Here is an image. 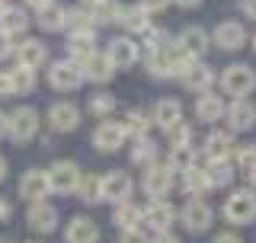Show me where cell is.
Instances as JSON below:
<instances>
[{"label":"cell","mask_w":256,"mask_h":243,"mask_svg":"<svg viewBox=\"0 0 256 243\" xmlns=\"http://www.w3.org/2000/svg\"><path fill=\"white\" fill-rule=\"evenodd\" d=\"M224 218L230 224H250L256 218V192L253 189H237L224 202Z\"/></svg>","instance_id":"1"},{"label":"cell","mask_w":256,"mask_h":243,"mask_svg":"<svg viewBox=\"0 0 256 243\" xmlns=\"http://www.w3.org/2000/svg\"><path fill=\"white\" fill-rule=\"evenodd\" d=\"M253 86H256V74L246 68V64H230V68L221 74V90L237 96V100H244Z\"/></svg>","instance_id":"2"},{"label":"cell","mask_w":256,"mask_h":243,"mask_svg":"<svg viewBox=\"0 0 256 243\" xmlns=\"http://www.w3.org/2000/svg\"><path fill=\"white\" fill-rule=\"evenodd\" d=\"M48 189L52 192H74L80 182V170L70 164V160H58V164L48 166Z\"/></svg>","instance_id":"3"},{"label":"cell","mask_w":256,"mask_h":243,"mask_svg":"<svg viewBox=\"0 0 256 243\" xmlns=\"http://www.w3.org/2000/svg\"><path fill=\"white\" fill-rule=\"evenodd\" d=\"M180 221H182L186 230L202 234V230L212 228V208H208V202H202V198H189L186 208L180 212Z\"/></svg>","instance_id":"4"},{"label":"cell","mask_w":256,"mask_h":243,"mask_svg":"<svg viewBox=\"0 0 256 243\" xmlns=\"http://www.w3.org/2000/svg\"><path fill=\"white\" fill-rule=\"evenodd\" d=\"M176 48H180L186 58L198 61V58L208 52V32L198 29V26H186V29L180 32V38H176Z\"/></svg>","instance_id":"5"},{"label":"cell","mask_w":256,"mask_h":243,"mask_svg":"<svg viewBox=\"0 0 256 243\" xmlns=\"http://www.w3.org/2000/svg\"><path fill=\"white\" fill-rule=\"evenodd\" d=\"M173 189V170L170 166H144V192L148 196H154V198H164L166 192Z\"/></svg>","instance_id":"6"},{"label":"cell","mask_w":256,"mask_h":243,"mask_svg":"<svg viewBox=\"0 0 256 243\" xmlns=\"http://www.w3.org/2000/svg\"><path fill=\"white\" fill-rule=\"evenodd\" d=\"M80 68L74 61H54L52 68H48V84L54 86V90H74L80 86Z\"/></svg>","instance_id":"7"},{"label":"cell","mask_w":256,"mask_h":243,"mask_svg":"<svg viewBox=\"0 0 256 243\" xmlns=\"http://www.w3.org/2000/svg\"><path fill=\"white\" fill-rule=\"evenodd\" d=\"M128 196H132V180L125 173H109L100 180V198L122 205V202H128Z\"/></svg>","instance_id":"8"},{"label":"cell","mask_w":256,"mask_h":243,"mask_svg":"<svg viewBox=\"0 0 256 243\" xmlns=\"http://www.w3.org/2000/svg\"><path fill=\"white\" fill-rule=\"evenodd\" d=\"M36 132H38V112L36 109L22 106V109L10 112V134L16 138V141H29Z\"/></svg>","instance_id":"9"},{"label":"cell","mask_w":256,"mask_h":243,"mask_svg":"<svg viewBox=\"0 0 256 243\" xmlns=\"http://www.w3.org/2000/svg\"><path fill=\"white\" fill-rule=\"evenodd\" d=\"M150 122L170 134L176 125H182V106L176 100H160L157 106H154V112H150Z\"/></svg>","instance_id":"10"},{"label":"cell","mask_w":256,"mask_h":243,"mask_svg":"<svg viewBox=\"0 0 256 243\" xmlns=\"http://www.w3.org/2000/svg\"><path fill=\"white\" fill-rule=\"evenodd\" d=\"M16 61H20V68H29V70H36L38 64H45L48 58V48L45 42H38V38H22L20 45H16Z\"/></svg>","instance_id":"11"},{"label":"cell","mask_w":256,"mask_h":243,"mask_svg":"<svg viewBox=\"0 0 256 243\" xmlns=\"http://www.w3.org/2000/svg\"><path fill=\"white\" fill-rule=\"evenodd\" d=\"M26 221H29V228L36 234H52L54 228H58V212H54L52 205H45V202H32Z\"/></svg>","instance_id":"12"},{"label":"cell","mask_w":256,"mask_h":243,"mask_svg":"<svg viewBox=\"0 0 256 243\" xmlns=\"http://www.w3.org/2000/svg\"><path fill=\"white\" fill-rule=\"evenodd\" d=\"M64 240H68V243H96V240H100V228H96V221H90V218L77 214V218L68 221Z\"/></svg>","instance_id":"13"},{"label":"cell","mask_w":256,"mask_h":243,"mask_svg":"<svg viewBox=\"0 0 256 243\" xmlns=\"http://www.w3.org/2000/svg\"><path fill=\"white\" fill-rule=\"evenodd\" d=\"M48 122H52L54 132H74L77 122H80V109L74 102H54L48 109Z\"/></svg>","instance_id":"14"},{"label":"cell","mask_w":256,"mask_h":243,"mask_svg":"<svg viewBox=\"0 0 256 243\" xmlns=\"http://www.w3.org/2000/svg\"><path fill=\"white\" fill-rule=\"evenodd\" d=\"M173 205H166L164 198H154L148 205V212H144V221H148V228L150 230H157V234H164V230H170V224H173Z\"/></svg>","instance_id":"15"},{"label":"cell","mask_w":256,"mask_h":243,"mask_svg":"<svg viewBox=\"0 0 256 243\" xmlns=\"http://www.w3.org/2000/svg\"><path fill=\"white\" fill-rule=\"evenodd\" d=\"M106 58L112 68H132L138 61V48H134L132 38H112L109 48H106Z\"/></svg>","instance_id":"16"},{"label":"cell","mask_w":256,"mask_h":243,"mask_svg":"<svg viewBox=\"0 0 256 243\" xmlns=\"http://www.w3.org/2000/svg\"><path fill=\"white\" fill-rule=\"evenodd\" d=\"M228 122L234 132H250V128L256 125V106L250 100H237L228 106Z\"/></svg>","instance_id":"17"},{"label":"cell","mask_w":256,"mask_h":243,"mask_svg":"<svg viewBox=\"0 0 256 243\" xmlns=\"http://www.w3.org/2000/svg\"><path fill=\"white\" fill-rule=\"evenodd\" d=\"M77 68H80V77L93 80V84H106V80H112V74H116V68L109 64V58L100 54V52H96L93 58H86L84 64H77Z\"/></svg>","instance_id":"18"},{"label":"cell","mask_w":256,"mask_h":243,"mask_svg":"<svg viewBox=\"0 0 256 243\" xmlns=\"http://www.w3.org/2000/svg\"><path fill=\"white\" fill-rule=\"evenodd\" d=\"M45 192H52V189H48V176L42 173V170H29V173H22V180H20V196L22 198L42 202Z\"/></svg>","instance_id":"19"},{"label":"cell","mask_w":256,"mask_h":243,"mask_svg":"<svg viewBox=\"0 0 256 243\" xmlns=\"http://www.w3.org/2000/svg\"><path fill=\"white\" fill-rule=\"evenodd\" d=\"M122 141H125V132H122V125H116V122H102L100 128L93 132V144L100 150H118L122 148Z\"/></svg>","instance_id":"20"},{"label":"cell","mask_w":256,"mask_h":243,"mask_svg":"<svg viewBox=\"0 0 256 243\" xmlns=\"http://www.w3.org/2000/svg\"><path fill=\"white\" fill-rule=\"evenodd\" d=\"M214 42H218V48H224V52H237V48L246 42V32H244L240 22H218Z\"/></svg>","instance_id":"21"},{"label":"cell","mask_w":256,"mask_h":243,"mask_svg":"<svg viewBox=\"0 0 256 243\" xmlns=\"http://www.w3.org/2000/svg\"><path fill=\"white\" fill-rule=\"evenodd\" d=\"M182 84L189 86V90H196V93H205L208 86H212V80H214V74H212V68H205V64H198V61H189V68L182 70Z\"/></svg>","instance_id":"22"},{"label":"cell","mask_w":256,"mask_h":243,"mask_svg":"<svg viewBox=\"0 0 256 243\" xmlns=\"http://www.w3.org/2000/svg\"><path fill=\"white\" fill-rule=\"evenodd\" d=\"M234 150V138L228 132H212L205 138V157L208 160H228Z\"/></svg>","instance_id":"23"},{"label":"cell","mask_w":256,"mask_h":243,"mask_svg":"<svg viewBox=\"0 0 256 243\" xmlns=\"http://www.w3.org/2000/svg\"><path fill=\"white\" fill-rule=\"evenodd\" d=\"M29 26V16L20 10V6H4V13H0V32H6L10 38L22 36Z\"/></svg>","instance_id":"24"},{"label":"cell","mask_w":256,"mask_h":243,"mask_svg":"<svg viewBox=\"0 0 256 243\" xmlns=\"http://www.w3.org/2000/svg\"><path fill=\"white\" fill-rule=\"evenodd\" d=\"M112 221L118 224V230H138L141 224H144V212H141L138 205H132V202H122V205H116Z\"/></svg>","instance_id":"25"},{"label":"cell","mask_w":256,"mask_h":243,"mask_svg":"<svg viewBox=\"0 0 256 243\" xmlns=\"http://www.w3.org/2000/svg\"><path fill=\"white\" fill-rule=\"evenodd\" d=\"M68 54L74 64H84L86 58L96 54V42H93V32H84V36H70L68 42Z\"/></svg>","instance_id":"26"},{"label":"cell","mask_w":256,"mask_h":243,"mask_svg":"<svg viewBox=\"0 0 256 243\" xmlns=\"http://www.w3.org/2000/svg\"><path fill=\"white\" fill-rule=\"evenodd\" d=\"M196 116H198V122H218L224 116V100L214 96V93L198 96L196 100Z\"/></svg>","instance_id":"27"},{"label":"cell","mask_w":256,"mask_h":243,"mask_svg":"<svg viewBox=\"0 0 256 243\" xmlns=\"http://www.w3.org/2000/svg\"><path fill=\"white\" fill-rule=\"evenodd\" d=\"M118 22H122L128 32H148V29H150V16H148V10H144V6H122Z\"/></svg>","instance_id":"28"},{"label":"cell","mask_w":256,"mask_h":243,"mask_svg":"<svg viewBox=\"0 0 256 243\" xmlns=\"http://www.w3.org/2000/svg\"><path fill=\"white\" fill-rule=\"evenodd\" d=\"M205 180H208V189H224V186H230V180H234V170H230L228 160H212L208 164V170H202Z\"/></svg>","instance_id":"29"},{"label":"cell","mask_w":256,"mask_h":243,"mask_svg":"<svg viewBox=\"0 0 256 243\" xmlns=\"http://www.w3.org/2000/svg\"><path fill=\"white\" fill-rule=\"evenodd\" d=\"M64 20H68V10L58 4H48L45 10H38V26H42L45 32H58L64 29Z\"/></svg>","instance_id":"30"},{"label":"cell","mask_w":256,"mask_h":243,"mask_svg":"<svg viewBox=\"0 0 256 243\" xmlns=\"http://www.w3.org/2000/svg\"><path fill=\"white\" fill-rule=\"evenodd\" d=\"M148 128H150V118L144 116L141 109H132V112L122 118V132L132 134L134 141H138V138H148Z\"/></svg>","instance_id":"31"},{"label":"cell","mask_w":256,"mask_h":243,"mask_svg":"<svg viewBox=\"0 0 256 243\" xmlns=\"http://www.w3.org/2000/svg\"><path fill=\"white\" fill-rule=\"evenodd\" d=\"M93 22L96 26H109V22H118V16H122V6L116 4V0H100V4H93Z\"/></svg>","instance_id":"32"},{"label":"cell","mask_w":256,"mask_h":243,"mask_svg":"<svg viewBox=\"0 0 256 243\" xmlns=\"http://www.w3.org/2000/svg\"><path fill=\"white\" fill-rule=\"evenodd\" d=\"M64 26L70 29V36H84V32H93L96 29V22H93V16L90 10H68V20H64Z\"/></svg>","instance_id":"33"},{"label":"cell","mask_w":256,"mask_h":243,"mask_svg":"<svg viewBox=\"0 0 256 243\" xmlns=\"http://www.w3.org/2000/svg\"><path fill=\"white\" fill-rule=\"evenodd\" d=\"M132 160L141 166H154L157 164V144L150 138H138L134 141V150H132Z\"/></svg>","instance_id":"34"},{"label":"cell","mask_w":256,"mask_h":243,"mask_svg":"<svg viewBox=\"0 0 256 243\" xmlns=\"http://www.w3.org/2000/svg\"><path fill=\"white\" fill-rule=\"evenodd\" d=\"M10 80H13V93H32V86H36V70L16 64V70H10Z\"/></svg>","instance_id":"35"},{"label":"cell","mask_w":256,"mask_h":243,"mask_svg":"<svg viewBox=\"0 0 256 243\" xmlns=\"http://www.w3.org/2000/svg\"><path fill=\"white\" fill-rule=\"evenodd\" d=\"M170 170H192L196 166V150L192 148H170V164H166Z\"/></svg>","instance_id":"36"},{"label":"cell","mask_w":256,"mask_h":243,"mask_svg":"<svg viewBox=\"0 0 256 243\" xmlns=\"http://www.w3.org/2000/svg\"><path fill=\"white\" fill-rule=\"evenodd\" d=\"M74 192L86 202V205H93V202H100V180H96V176H80Z\"/></svg>","instance_id":"37"},{"label":"cell","mask_w":256,"mask_h":243,"mask_svg":"<svg viewBox=\"0 0 256 243\" xmlns=\"http://www.w3.org/2000/svg\"><path fill=\"white\" fill-rule=\"evenodd\" d=\"M182 176H186V180H182V186H186V192H189V196H202V192L208 189V180H205V173H202L198 166L186 170Z\"/></svg>","instance_id":"38"},{"label":"cell","mask_w":256,"mask_h":243,"mask_svg":"<svg viewBox=\"0 0 256 243\" xmlns=\"http://www.w3.org/2000/svg\"><path fill=\"white\" fill-rule=\"evenodd\" d=\"M116 106H118V102H116V96H112V93H96L93 100H90V112H93L96 118H102V116H109V112H116Z\"/></svg>","instance_id":"39"},{"label":"cell","mask_w":256,"mask_h":243,"mask_svg":"<svg viewBox=\"0 0 256 243\" xmlns=\"http://www.w3.org/2000/svg\"><path fill=\"white\" fill-rule=\"evenodd\" d=\"M237 166L244 170L246 176L256 173V144H244V148L237 150Z\"/></svg>","instance_id":"40"},{"label":"cell","mask_w":256,"mask_h":243,"mask_svg":"<svg viewBox=\"0 0 256 243\" xmlns=\"http://www.w3.org/2000/svg\"><path fill=\"white\" fill-rule=\"evenodd\" d=\"M192 141V128L189 125H176L170 132V148H189Z\"/></svg>","instance_id":"41"},{"label":"cell","mask_w":256,"mask_h":243,"mask_svg":"<svg viewBox=\"0 0 256 243\" xmlns=\"http://www.w3.org/2000/svg\"><path fill=\"white\" fill-rule=\"evenodd\" d=\"M144 36H148V52H157V48L166 45V32H160V29H148Z\"/></svg>","instance_id":"42"},{"label":"cell","mask_w":256,"mask_h":243,"mask_svg":"<svg viewBox=\"0 0 256 243\" xmlns=\"http://www.w3.org/2000/svg\"><path fill=\"white\" fill-rule=\"evenodd\" d=\"M118 243H148V237H144V230H118Z\"/></svg>","instance_id":"43"},{"label":"cell","mask_w":256,"mask_h":243,"mask_svg":"<svg viewBox=\"0 0 256 243\" xmlns=\"http://www.w3.org/2000/svg\"><path fill=\"white\" fill-rule=\"evenodd\" d=\"M13 52H16L13 38L6 36V32H0V58H6V54H13Z\"/></svg>","instance_id":"44"},{"label":"cell","mask_w":256,"mask_h":243,"mask_svg":"<svg viewBox=\"0 0 256 243\" xmlns=\"http://www.w3.org/2000/svg\"><path fill=\"white\" fill-rule=\"evenodd\" d=\"M138 6H144V10H166V6H170V0H141Z\"/></svg>","instance_id":"45"},{"label":"cell","mask_w":256,"mask_h":243,"mask_svg":"<svg viewBox=\"0 0 256 243\" xmlns=\"http://www.w3.org/2000/svg\"><path fill=\"white\" fill-rule=\"evenodd\" d=\"M0 96H13V80H10V74H0Z\"/></svg>","instance_id":"46"},{"label":"cell","mask_w":256,"mask_h":243,"mask_svg":"<svg viewBox=\"0 0 256 243\" xmlns=\"http://www.w3.org/2000/svg\"><path fill=\"white\" fill-rule=\"evenodd\" d=\"M154 243H180V237L170 234V230H164V234H157V237H154Z\"/></svg>","instance_id":"47"},{"label":"cell","mask_w":256,"mask_h":243,"mask_svg":"<svg viewBox=\"0 0 256 243\" xmlns=\"http://www.w3.org/2000/svg\"><path fill=\"white\" fill-rule=\"evenodd\" d=\"M212 243H244V240H240L237 234H218V237H214Z\"/></svg>","instance_id":"48"},{"label":"cell","mask_w":256,"mask_h":243,"mask_svg":"<svg viewBox=\"0 0 256 243\" xmlns=\"http://www.w3.org/2000/svg\"><path fill=\"white\" fill-rule=\"evenodd\" d=\"M10 212H13V205L6 198H0V221H6V218H10Z\"/></svg>","instance_id":"49"},{"label":"cell","mask_w":256,"mask_h":243,"mask_svg":"<svg viewBox=\"0 0 256 243\" xmlns=\"http://www.w3.org/2000/svg\"><path fill=\"white\" fill-rule=\"evenodd\" d=\"M6 132H10V116L0 109V134H6Z\"/></svg>","instance_id":"50"},{"label":"cell","mask_w":256,"mask_h":243,"mask_svg":"<svg viewBox=\"0 0 256 243\" xmlns=\"http://www.w3.org/2000/svg\"><path fill=\"white\" fill-rule=\"evenodd\" d=\"M244 13L250 16V20H256V0H244Z\"/></svg>","instance_id":"51"},{"label":"cell","mask_w":256,"mask_h":243,"mask_svg":"<svg viewBox=\"0 0 256 243\" xmlns=\"http://www.w3.org/2000/svg\"><path fill=\"white\" fill-rule=\"evenodd\" d=\"M26 4H29V6H36V10H45V6L52 4V0H26Z\"/></svg>","instance_id":"52"},{"label":"cell","mask_w":256,"mask_h":243,"mask_svg":"<svg viewBox=\"0 0 256 243\" xmlns=\"http://www.w3.org/2000/svg\"><path fill=\"white\" fill-rule=\"evenodd\" d=\"M176 4H180V6H198L202 0H176Z\"/></svg>","instance_id":"53"},{"label":"cell","mask_w":256,"mask_h":243,"mask_svg":"<svg viewBox=\"0 0 256 243\" xmlns=\"http://www.w3.org/2000/svg\"><path fill=\"white\" fill-rule=\"evenodd\" d=\"M4 180H6V160L0 157V182H4Z\"/></svg>","instance_id":"54"},{"label":"cell","mask_w":256,"mask_h":243,"mask_svg":"<svg viewBox=\"0 0 256 243\" xmlns=\"http://www.w3.org/2000/svg\"><path fill=\"white\" fill-rule=\"evenodd\" d=\"M250 182H253V186H256V173H250Z\"/></svg>","instance_id":"55"},{"label":"cell","mask_w":256,"mask_h":243,"mask_svg":"<svg viewBox=\"0 0 256 243\" xmlns=\"http://www.w3.org/2000/svg\"><path fill=\"white\" fill-rule=\"evenodd\" d=\"M0 13H4V0H0Z\"/></svg>","instance_id":"56"},{"label":"cell","mask_w":256,"mask_h":243,"mask_svg":"<svg viewBox=\"0 0 256 243\" xmlns=\"http://www.w3.org/2000/svg\"><path fill=\"white\" fill-rule=\"evenodd\" d=\"M86 4H100V0H86Z\"/></svg>","instance_id":"57"},{"label":"cell","mask_w":256,"mask_h":243,"mask_svg":"<svg viewBox=\"0 0 256 243\" xmlns=\"http://www.w3.org/2000/svg\"><path fill=\"white\" fill-rule=\"evenodd\" d=\"M253 48H256V36H253Z\"/></svg>","instance_id":"58"},{"label":"cell","mask_w":256,"mask_h":243,"mask_svg":"<svg viewBox=\"0 0 256 243\" xmlns=\"http://www.w3.org/2000/svg\"><path fill=\"white\" fill-rule=\"evenodd\" d=\"M0 243H10V240H0Z\"/></svg>","instance_id":"59"},{"label":"cell","mask_w":256,"mask_h":243,"mask_svg":"<svg viewBox=\"0 0 256 243\" xmlns=\"http://www.w3.org/2000/svg\"><path fill=\"white\" fill-rule=\"evenodd\" d=\"M29 243H38V240H29Z\"/></svg>","instance_id":"60"}]
</instances>
